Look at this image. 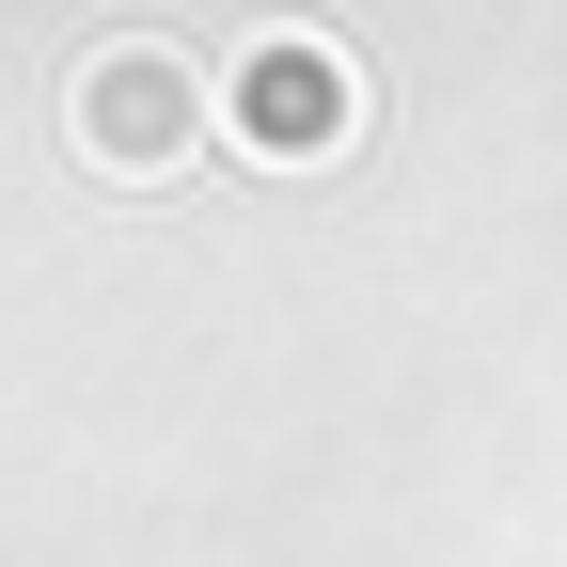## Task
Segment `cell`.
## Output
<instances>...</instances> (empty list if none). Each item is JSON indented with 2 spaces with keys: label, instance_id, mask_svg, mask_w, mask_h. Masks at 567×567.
Listing matches in <instances>:
<instances>
[{
  "label": "cell",
  "instance_id": "cell-1",
  "mask_svg": "<svg viewBox=\"0 0 567 567\" xmlns=\"http://www.w3.org/2000/svg\"><path fill=\"white\" fill-rule=\"evenodd\" d=\"M205 126H221V80L174 32H95L63 63V158L111 174V189H174L205 158Z\"/></svg>",
  "mask_w": 567,
  "mask_h": 567
},
{
  "label": "cell",
  "instance_id": "cell-2",
  "mask_svg": "<svg viewBox=\"0 0 567 567\" xmlns=\"http://www.w3.org/2000/svg\"><path fill=\"white\" fill-rule=\"evenodd\" d=\"M221 142L268 174H331L363 142V48L316 32V17H252L221 48Z\"/></svg>",
  "mask_w": 567,
  "mask_h": 567
}]
</instances>
